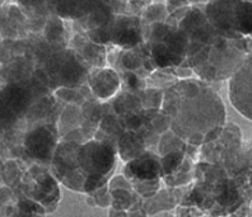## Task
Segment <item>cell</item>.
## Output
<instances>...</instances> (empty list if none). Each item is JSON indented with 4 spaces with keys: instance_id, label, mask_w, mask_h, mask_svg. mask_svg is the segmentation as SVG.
I'll return each mask as SVG.
<instances>
[{
    "instance_id": "obj_1",
    "label": "cell",
    "mask_w": 252,
    "mask_h": 217,
    "mask_svg": "<svg viewBox=\"0 0 252 217\" xmlns=\"http://www.w3.org/2000/svg\"><path fill=\"white\" fill-rule=\"evenodd\" d=\"M51 162L54 174L63 184L78 192H92L108 181L116 158L112 147L101 141L64 142L58 145Z\"/></svg>"
},
{
    "instance_id": "obj_2",
    "label": "cell",
    "mask_w": 252,
    "mask_h": 217,
    "mask_svg": "<svg viewBox=\"0 0 252 217\" xmlns=\"http://www.w3.org/2000/svg\"><path fill=\"white\" fill-rule=\"evenodd\" d=\"M229 99L243 117L252 121V52L229 81Z\"/></svg>"
},
{
    "instance_id": "obj_3",
    "label": "cell",
    "mask_w": 252,
    "mask_h": 217,
    "mask_svg": "<svg viewBox=\"0 0 252 217\" xmlns=\"http://www.w3.org/2000/svg\"><path fill=\"white\" fill-rule=\"evenodd\" d=\"M25 151L31 159L41 163L53 160L56 150V131L51 126H38L25 136Z\"/></svg>"
},
{
    "instance_id": "obj_4",
    "label": "cell",
    "mask_w": 252,
    "mask_h": 217,
    "mask_svg": "<svg viewBox=\"0 0 252 217\" xmlns=\"http://www.w3.org/2000/svg\"><path fill=\"white\" fill-rule=\"evenodd\" d=\"M90 90L98 101L105 102L119 93L123 85L120 71L111 66L93 69L87 78Z\"/></svg>"
},
{
    "instance_id": "obj_5",
    "label": "cell",
    "mask_w": 252,
    "mask_h": 217,
    "mask_svg": "<svg viewBox=\"0 0 252 217\" xmlns=\"http://www.w3.org/2000/svg\"><path fill=\"white\" fill-rule=\"evenodd\" d=\"M129 173L134 178H138L139 181H152L159 175L160 164L156 156L151 154H145L138 159L132 160L129 165Z\"/></svg>"
},
{
    "instance_id": "obj_6",
    "label": "cell",
    "mask_w": 252,
    "mask_h": 217,
    "mask_svg": "<svg viewBox=\"0 0 252 217\" xmlns=\"http://www.w3.org/2000/svg\"><path fill=\"white\" fill-rule=\"evenodd\" d=\"M168 16L166 0H152L140 13V21L144 26H151L166 22Z\"/></svg>"
},
{
    "instance_id": "obj_7",
    "label": "cell",
    "mask_w": 252,
    "mask_h": 217,
    "mask_svg": "<svg viewBox=\"0 0 252 217\" xmlns=\"http://www.w3.org/2000/svg\"><path fill=\"white\" fill-rule=\"evenodd\" d=\"M66 31V23L64 18L59 16H50L46 19V25L43 27V38L47 43L62 42Z\"/></svg>"
},
{
    "instance_id": "obj_8",
    "label": "cell",
    "mask_w": 252,
    "mask_h": 217,
    "mask_svg": "<svg viewBox=\"0 0 252 217\" xmlns=\"http://www.w3.org/2000/svg\"><path fill=\"white\" fill-rule=\"evenodd\" d=\"M143 57L139 55V52L134 50H121L119 60H117L116 69L117 71H132L139 73L143 69Z\"/></svg>"
},
{
    "instance_id": "obj_9",
    "label": "cell",
    "mask_w": 252,
    "mask_h": 217,
    "mask_svg": "<svg viewBox=\"0 0 252 217\" xmlns=\"http://www.w3.org/2000/svg\"><path fill=\"white\" fill-rule=\"evenodd\" d=\"M208 17H206L205 12L201 10L199 6H191L190 12L188 13V16L185 17L181 22L179 23L177 27L182 31H185L186 33L191 34L195 29L200 27H204V26L208 23Z\"/></svg>"
},
{
    "instance_id": "obj_10",
    "label": "cell",
    "mask_w": 252,
    "mask_h": 217,
    "mask_svg": "<svg viewBox=\"0 0 252 217\" xmlns=\"http://www.w3.org/2000/svg\"><path fill=\"white\" fill-rule=\"evenodd\" d=\"M54 94L56 98L68 104L75 103L78 102V99L82 98V93L79 92V89H74L73 86H59L55 89Z\"/></svg>"
},
{
    "instance_id": "obj_11",
    "label": "cell",
    "mask_w": 252,
    "mask_h": 217,
    "mask_svg": "<svg viewBox=\"0 0 252 217\" xmlns=\"http://www.w3.org/2000/svg\"><path fill=\"white\" fill-rule=\"evenodd\" d=\"M195 75L200 78L204 81H214L218 79V70L216 66H213L209 62L201 64L194 69Z\"/></svg>"
},
{
    "instance_id": "obj_12",
    "label": "cell",
    "mask_w": 252,
    "mask_h": 217,
    "mask_svg": "<svg viewBox=\"0 0 252 217\" xmlns=\"http://www.w3.org/2000/svg\"><path fill=\"white\" fill-rule=\"evenodd\" d=\"M13 42L14 40L9 38H0V65H8L16 56L13 54Z\"/></svg>"
},
{
    "instance_id": "obj_13",
    "label": "cell",
    "mask_w": 252,
    "mask_h": 217,
    "mask_svg": "<svg viewBox=\"0 0 252 217\" xmlns=\"http://www.w3.org/2000/svg\"><path fill=\"white\" fill-rule=\"evenodd\" d=\"M173 74L175 77L179 80H188L190 78L195 77V71L192 67H186V66H177L173 67Z\"/></svg>"
},
{
    "instance_id": "obj_14",
    "label": "cell",
    "mask_w": 252,
    "mask_h": 217,
    "mask_svg": "<svg viewBox=\"0 0 252 217\" xmlns=\"http://www.w3.org/2000/svg\"><path fill=\"white\" fill-rule=\"evenodd\" d=\"M204 47H205V45H203V43L196 42V41H190L188 47H186V58H190L196 55V54H199Z\"/></svg>"
},
{
    "instance_id": "obj_15",
    "label": "cell",
    "mask_w": 252,
    "mask_h": 217,
    "mask_svg": "<svg viewBox=\"0 0 252 217\" xmlns=\"http://www.w3.org/2000/svg\"><path fill=\"white\" fill-rule=\"evenodd\" d=\"M0 1H1V3H3V1H5V0H0Z\"/></svg>"
}]
</instances>
